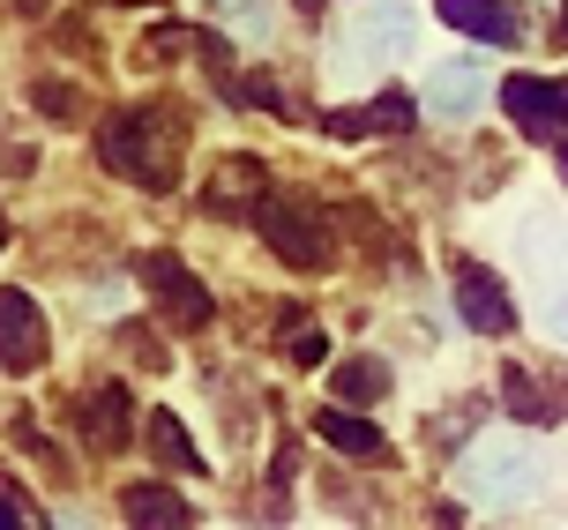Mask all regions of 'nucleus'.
Returning a JSON list of instances; mask_svg holds the SVG:
<instances>
[{
  "label": "nucleus",
  "mask_w": 568,
  "mask_h": 530,
  "mask_svg": "<svg viewBox=\"0 0 568 530\" xmlns=\"http://www.w3.org/2000/svg\"><path fill=\"white\" fill-rule=\"evenodd\" d=\"M284 336H292V366H322V359H329V336L307 329L300 314H284Z\"/></svg>",
  "instance_id": "obj_18"
},
{
  "label": "nucleus",
  "mask_w": 568,
  "mask_h": 530,
  "mask_svg": "<svg viewBox=\"0 0 568 530\" xmlns=\"http://www.w3.org/2000/svg\"><path fill=\"white\" fill-rule=\"evenodd\" d=\"M0 172H30V150H23V142H0Z\"/></svg>",
  "instance_id": "obj_21"
},
{
  "label": "nucleus",
  "mask_w": 568,
  "mask_h": 530,
  "mask_svg": "<svg viewBox=\"0 0 568 530\" xmlns=\"http://www.w3.org/2000/svg\"><path fill=\"white\" fill-rule=\"evenodd\" d=\"M30 105L45 112V120H83L90 98H83L75 83H60V75H38V83H30Z\"/></svg>",
  "instance_id": "obj_17"
},
{
  "label": "nucleus",
  "mask_w": 568,
  "mask_h": 530,
  "mask_svg": "<svg viewBox=\"0 0 568 530\" xmlns=\"http://www.w3.org/2000/svg\"><path fill=\"white\" fill-rule=\"evenodd\" d=\"M501 105L524 135H561L568 128V83H539V75H509L501 83Z\"/></svg>",
  "instance_id": "obj_6"
},
{
  "label": "nucleus",
  "mask_w": 568,
  "mask_h": 530,
  "mask_svg": "<svg viewBox=\"0 0 568 530\" xmlns=\"http://www.w3.org/2000/svg\"><path fill=\"white\" fill-rule=\"evenodd\" d=\"M0 239H8V224H0Z\"/></svg>",
  "instance_id": "obj_28"
},
{
  "label": "nucleus",
  "mask_w": 568,
  "mask_h": 530,
  "mask_svg": "<svg viewBox=\"0 0 568 530\" xmlns=\"http://www.w3.org/2000/svg\"><path fill=\"white\" fill-rule=\"evenodd\" d=\"M255 224H262V239H270L292 269H329V262H337V232H329V217H314L307 202L262 195L255 202Z\"/></svg>",
  "instance_id": "obj_2"
},
{
  "label": "nucleus",
  "mask_w": 568,
  "mask_h": 530,
  "mask_svg": "<svg viewBox=\"0 0 568 530\" xmlns=\"http://www.w3.org/2000/svg\"><path fill=\"white\" fill-rule=\"evenodd\" d=\"M434 105L442 112H471L479 105V68H471V60H449V68L434 75Z\"/></svg>",
  "instance_id": "obj_16"
},
{
  "label": "nucleus",
  "mask_w": 568,
  "mask_h": 530,
  "mask_svg": "<svg viewBox=\"0 0 568 530\" xmlns=\"http://www.w3.org/2000/svg\"><path fill=\"white\" fill-rule=\"evenodd\" d=\"M412 120H419V105H412V98H404V90H382V98H374V105L329 112V120H322V128H329V135H337V142H352V135H404V128H412Z\"/></svg>",
  "instance_id": "obj_8"
},
{
  "label": "nucleus",
  "mask_w": 568,
  "mask_h": 530,
  "mask_svg": "<svg viewBox=\"0 0 568 530\" xmlns=\"http://www.w3.org/2000/svg\"><path fill=\"white\" fill-rule=\"evenodd\" d=\"M456 314H464V329H479V336H509L516 329L509 284L494 277L486 262H456Z\"/></svg>",
  "instance_id": "obj_4"
},
{
  "label": "nucleus",
  "mask_w": 568,
  "mask_h": 530,
  "mask_svg": "<svg viewBox=\"0 0 568 530\" xmlns=\"http://www.w3.org/2000/svg\"><path fill=\"white\" fill-rule=\"evenodd\" d=\"M561 172H568V150H561Z\"/></svg>",
  "instance_id": "obj_27"
},
{
  "label": "nucleus",
  "mask_w": 568,
  "mask_h": 530,
  "mask_svg": "<svg viewBox=\"0 0 568 530\" xmlns=\"http://www.w3.org/2000/svg\"><path fill=\"white\" fill-rule=\"evenodd\" d=\"M98 157H105V172L165 195L180 180V128H165V112H113L98 128Z\"/></svg>",
  "instance_id": "obj_1"
},
{
  "label": "nucleus",
  "mask_w": 568,
  "mask_h": 530,
  "mask_svg": "<svg viewBox=\"0 0 568 530\" xmlns=\"http://www.w3.org/2000/svg\"><path fill=\"white\" fill-rule=\"evenodd\" d=\"M314 434L329 448H344V456H382V426L359 419L352 404H329V411H314Z\"/></svg>",
  "instance_id": "obj_12"
},
{
  "label": "nucleus",
  "mask_w": 568,
  "mask_h": 530,
  "mask_svg": "<svg viewBox=\"0 0 568 530\" xmlns=\"http://www.w3.org/2000/svg\"><path fill=\"white\" fill-rule=\"evenodd\" d=\"M501 404H509L524 426H554L568 411V396L539 389V381H531V366H509V374H501Z\"/></svg>",
  "instance_id": "obj_11"
},
{
  "label": "nucleus",
  "mask_w": 568,
  "mask_h": 530,
  "mask_svg": "<svg viewBox=\"0 0 568 530\" xmlns=\"http://www.w3.org/2000/svg\"><path fill=\"white\" fill-rule=\"evenodd\" d=\"M434 16L456 23V30H471V38H486V45H509L516 38V16L501 0H434Z\"/></svg>",
  "instance_id": "obj_10"
},
{
  "label": "nucleus",
  "mask_w": 568,
  "mask_h": 530,
  "mask_svg": "<svg viewBox=\"0 0 568 530\" xmlns=\"http://www.w3.org/2000/svg\"><path fill=\"white\" fill-rule=\"evenodd\" d=\"M554 45H568V16H561V30H554Z\"/></svg>",
  "instance_id": "obj_25"
},
{
  "label": "nucleus",
  "mask_w": 568,
  "mask_h": 530,
  "mask_svg": "<svg viewBox=\"0 0 568 530\" xmlns=\"http://www.w3.org/2000/svg\"><path fill=\"white\" fill-rule=\"evenodd\" d=\"M0 530H30L23 516H16V501H0Z\"/></svg>",
  "instance_id": "obj_22"
},
{
  "label": "nucleus",
  "mask_w": 568,
  "mask_h": 530,
  "mask_svg": "<svg viewBox=\"0 0 568 530\" xmlns=\"http://www.w3.org/2000/svg\"><path fill=\"white\" fill-rule=\"evenodd\" d=\"M142 434H150V456H158V463H172V471H202L195 441H187V426L172 419V411H150V419H142Z\"/></svg>",
  "instance_id": "obj_14"
},
{
  "label": "nucleus",
  "mask_w": 568,
  "mask_h": 530,
  "mask_svg": "<svg viewBox=\"0 0 568 530\" xmlns=\"http://www.w3.org/2000/svg\"><path fill=\"white\" fill-rule=\"evenodd\" d=\"M16 16H45V0H16Z\"/></svg>",
  "instance_id": "obj_23"
},
{
  "label": "nucleus",
  "mask_w": 568,
  "mask_h": 530,
  "mask_svg": "<svg viewBox=\"0 0 568 530\" xmlns=\"http://www.w3.org/2000/svg\"><path fill=\"white\" fill-rule=\"evenodd\" d=\"M113 8H158V0H113Z\"/></svg>",
  "instance_id": "obj_24"
},
{
  "label": "nucleus",
  "mask_w": 568,
  "mask_h": 530,
  "mask_svg": "<svg viewBox=\"0 0 568 530\" xmlns=\"http://www.w3.org/2000/svg\"><path fill=\"white\" fill-rule=\"evenodd\" d=\"M0 366L8 374H38L45 366V314H38V299L30 292H0Z\"/></svg>",
  "instance_id": "obj_5"
},
{
  "label": "nucleus",
  "mask_w": 568,
  "mask_h": 530,
  "mask_svg": "<svg viewBox=\"0 0 568 530\" xmlns=\"http://www.w3.org/2000/svg\"><path fill=\"white\" fill-rule=\"evenodd\" d=\"M75 426H83V441H90V448H105V456H113V448L135 434V404H128V389H120V381H105V389H90V396H83Z\"/></svg>",
  "instance_id": "obj_7"
},
{
  "label": "nucleus",
  "mask_w": 568,
  "mask_h": 530,
  "mask_svg": "<svg viewBox=\"0 0 568 530\" xmlns=\"http://www.w3.org/2000/svg\"><path fill=\"white\" fill-rule=\"evenodd\" d=\"M329 381H337V404L359 411V404H382V396H389V366L382 359H344Z\"/></svg>",
  "instance_id": "obj_15"
},
{
  "label": "nucleus",
  "mask_w": 568,
  "mask_h": 530,
  "mask_svg": "<svg viewBox=\"0 0 568 530\" xmlns=\"http://www.w3.org/2000/svg\"><path fill=\"white\" fill-rule=\"evenodd\" d=\"M247 202H262V165L255 157H225L210 172V210H247Z\"/></svg>",
  "instance_id": "obj_13"
},
{
  "label": "nucleus",
  "mask_w": 568,
  "mask_h": 530,
  "mask_svg": "<svg viewBox=\"0 0 568 530\" xmlns=\"http://www.w3.org/2000/svg\"><path fill=\"white\" fill-rule=\"evenodd\" d=\"M120 516H128V530H187L195 523V508L180 501L172 486H128L120 493Z\"/></svg>",
  "instance_id": "obj_9"
},
{
  "label": "nucleus",
  "mask_w": 568,
  "mask_h": 530,
  "mask_svg": "<svg viewBox=\"0 0 568 530\" xmlns=\"http://www.w3.org/2000/svg\"><path fill=\"white\" fill-rule=\"evenodd\" d=\"M195 45H202V30H180V23H165V30H150V38H142V53H150V60L195 53Z\"/></svg>",
  "instance_id": "obj_19"
},
{
  "label": "nucleus",
  "mask_w": 568,
  "mask_h": 530,
  "mask_svg": "<svg viewBox=\"0 0 568 530\" xmlns=\"http://www.w3.org/2000/svg\"><path fill=\"white\" fill-rule=\"evenodd\" d=\"M142 284H150V299L165 307V322H180V329H202L210 322V284L180 262V254H142Z\"/></svg>",
  "instance_id": "obj_3"
},
{
  "label": "nucleus",
  "mask_w": 568,
  "mask_h": 530,
  "mask_svg": "<svg viewBox=\"0 0 568 530\" xmlns=\"http://www.w3.org/2000/svg\"><path fill=\"white\" fill-rule=\"evenodd\" d=\"M300 8H307V16H314V8H322V0H300Z\"/></svg>",
  "instance_id": "obj_26"
},
{
  "label": "nucleus",
  "mask_w": 568,
  "mask_h": 530,
  "mask_svg": "<svg viewBox=\"0 0 568 530\" xmlns=\"http://www.w3.org/2000/svg\"><path fill=\"white\" fill-rule=\"evenodd\" d=\"M120 344H128V351H135L142 366H165V351H158V336H150V329H128Z\"/></svg>",
  "instance_id": "obj_20"
}]
</instances>
